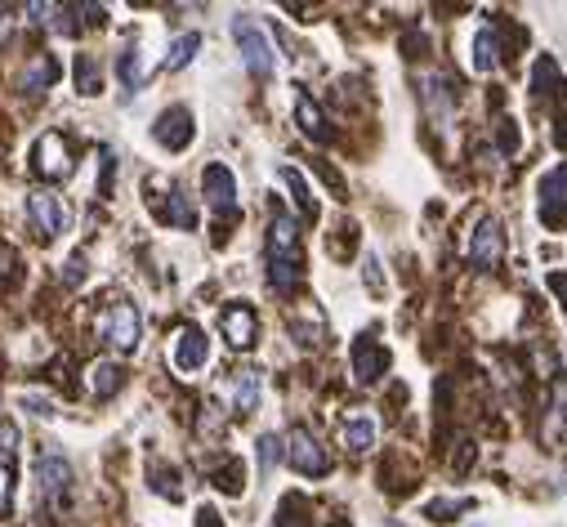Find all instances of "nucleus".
Masks as SVG:
<instances>
[{"label": "nucleus", "mask_w": 567, "mask_h": 527, "mask_svg": "<svg viewBox=\"0 0 567 527\" xmlns=\"http://www.w3.org/2000/svg\"><path fill=\"white\" fill-rule=\"evenodd\" d=\"M233 41H237V50H242V63H246V72H251V76L268 81V76L277 72L273 41H268V32L255 23V18H246V14L233 18Z\"/></svg>", "instance_id": "f03ea898"}, {"label": "nucleus", "mask_w": 567, "mask_h": 527, "mask_svg": "<svg viewBox=\"0 0 567 527\" xmlns=\"http://www.w3.org/2000/svg\"><path fill=\"white\" fill-rule=\"evenodd\" d=\"M219 327H224V340L233 344V349H251L255 335H259V318H255L251 304H228Z\"/></svg>", "instance_id": "9b49d317"}, {"label": "nucleus", "mask_w": 567, "mask_h": 527, "mask_svg": "<svg viewBox=\"0 0 567 527\" xmlns=\"http://www.w3.org/2000/svg\"><path fill=\"white\" fill-rule=\"evenodd\" d=\"M242 478H246L242 461H228V465L215 474V487H219V492H228V496H242Z\"/></svg>", "instance_id": "a878e982"}, {"label": "nucleus", "mask_w": 567, "mask_h": 527, "mask_svg": "<svg viewBox=\"0 0 567 527\" xmlns=\"http://www.w3.org/2000/svg\"><path fill=\"white\" fill-rule=\"evenodd\" d=\"M268 282L277 295H291L300 286V228L291 215H277L268 224Z\"/></svg>", "instance_id": "f257e3e1"}, {"label": "nucleus", "mask_w": 567, "mask_h": 527, "mask_svg": "<svg viewBox=\"0 0 567 527\" xmlns=\"http://www.w3.org/2000/svg\"><path fill=\"white\" fill-rule=\"evenodd\" d=\"M54 81H59V63H54L50 54H36V59L27 63V72H23V90L41 94V90H50Z\"/></svg>", "instance_id": "aec40b11"}, {"label": "nucleus", "mask_w": 567, "mask_h": 527, "mask_svg": "<svg viewBox=\"0 0 567 527\" xmlns=\"http://www.w3.org/2000/svg\"><path fill=\"white\" fill-rule=\"evenodd\" d=\"M259 407V371L255 367H242L233 376V411H242V416H251Z\"/></svg>", "instance_id": "6ab92c4d"}, {"label": "nucleus", "mask_w": 567, "mask_h": 527, "mask_svg": "<svg viewBox=\"0 0 567 527\" xmlns=\"http://www.w3.org/2000/svg\"><path fill=\"white\" fill-rule=\"evenodd\" d=\"M121 385H126V371H121L117 362H94V367H90V389H94V398H112Z\"/></svg>", "instance_id": "412c9836"}, {"label": "nucleus", "mask_w": 567, "mask_h": 527, "mask_svg": "<svg viewBox=\"0 0 567 527\" xmlns=\"http://www.w3.org/2000/svg\"><path fill=\"white\" fill-rule=\"evenodd\" d=\"M277 179L291 188V197H295V206H300V215H304V219H317V197L309 193V179H304L295 166H277Z\"/></svg>", "instance_id": "a211bd4d"}, {"label": "nucleus", "mask_w": 567, "mask_h": 527, "mask_svg": "<svg viewBox=\"0 0 567 527\" xmlns=\"http://www.w3.org/2000/svg\"><path fill=\"white\" fill-rule=\"evenodd\" d=\"M152 487H157L161 496H170V501H179V496H184V487H179V474L175 469H152Z\"/></svg>", "instance_id": "bb28decb"}, {"label": "nucleus", "mask_w": 567, "mask_h": 527, "mask_svg": "<svg viewBox=\"0 0 567 527\" xmlns=\"http://www.w3.org/2000/svg\"><path fill=\"white\" fill-rule=\"evenodd\" d=\"M201 193H206V206L215 215H237V179L228 166H206L201 170Z\"/></svg>", "instance_id": "6e6552de"}, {"label": "nucleus", "mask_w": 567, "mask_h": 527, "mask_svg": "<svg viewBox=\"0 0 567 527\" xmlns=\"http://www.w3.org/2000/svg\"><path fill=\"white\" fill-rule=\"evenodd\" d=\"M63 282H67V286H81V282H85V255H72V260H67Z\"/></svg>", "instance_id": "72a5a7b5"}, {"label": "nucleus", "mask_w": 567, "mask_h": 527, "mask_svg": "<svg viewBox=\"0 0 567 527\" xmlns=\"http://www.w3.org/2000/svg\"><path fill=\"white\" fill-rule=\"evenodd\" d=\"M99 335L112 344V349H121V353L139 349V335H143L139 309H134L130 300H117V304H112V309L99 318Z\"/></svg>", "instance_id": "7ed1b4c3"}, {"label": "nucleus", "mask_w": 567, "mask_h": 527, "mask_svg": "<svg viewBox=\"0 0 567 527\" xmlns=\"http://www.w3.org/2000/svg\"><path fill=\"white\" fill-rule=\"evenodd\" d=\"M295 121H300V130L309 134L313 143H326V139H331V126H326L322 108H317V103H313L304 90H295Z\"/></svg>", "instance_id": "2eb2a0df"}, {"label": "nucleus", "mask_w": 567, "mask_h": 527, "mask_svg": "<svg viewBox=\"0 0 567 527\" xmlns=\"http://www.w3.org/2000/svg\"><path fill=\"white\" fill-rule=\"evenodd\" d=\"M36 483H41V492L50 496V501H63L67 487H72V465L54 452L41 456V461H36Z\"/></svg>", "instance_id": "4468645a"}, {"label": "nucleus", "mask_w": 567, "mask_h": 527, "mask_svg": "<svg viewBox=\"0 0 567 527\" xmlns=\"http://www.w3.org/2000/svg\"><path fill=\"white\" fill-rule=\"evenodd\" d=\"M541 219L550 228L567 224V166L550 170V175L541 179Z\"/></svg>", "instance_id": "9d476101"}, {"label": "nucleus", "mask_w": 567, "mask_h": 527, "mask_svg": "<svg viewBox=\"0 0 567 527\" xmlns=\"http://www.w3.org/2000/svg\"><path fill=\"white\" fill-rule=\"evenodd\" d=\"M286 461L300 469V474H309V478L331 474V456L322 452V443H317L309 429H291V438H286Z\"/></svg>", "instance_id": "39448f33"}, {"label": "nucleus", "mask_w": 567, "mask_h": 527, "mask_svg": "<svg viewBox=\"0 0 567 527\" xmlns=\"http://www.w3.org/2000/svg\"><path fill=\"white\" fill-rule=\"evenodd\" d=\"M456 510H465V501H434L429 505V519H447V514H456Z\"/></svg>", "instance_id": "f704fd0d"}, {"label": "nucleus", "mask_w": 567, "mask_h": 527, "mask_svg": "<svg viewBox=\"0 0 567 527\" xmlns=\"http://www.w3.org/2000/svg\"><path fill=\"white\" fill-rule=\"evenodd\" d=\"M18 407L32 411L36 420H54V402H50V398H41V394H18Z\"/></svg>", "instance_id": "c85d7f7f"}, {"label": "nucleus", "mask_w": 567, "mask_h": 527, "mask_svg": "<svg viewBox=\"0 0 567 527\" xmlns=\"http://www.w3.org/2000/svg\"><path fill=\"white\" fill-rule=\"evenodd\" d=\"M117 72H121V85H126V90H139V85H143V54H139V45H126V50H121Z\"/></svg>", "instance_id": "5701e85b"}, {"label": "nucleus", "mask_w": 567, "mask_h": 527, "mask_svg": "<svg viewBox=\"0 0 567 527\" xmlns=\"http://www.w3.org/2000/svg\"><path fill=\"white\" fill-rule=\"evenodd\" d=\"M14 510V469L0 465V514Z\"/></svg>", "instance_id": "7c9ffc66"}, {"label": "nucleus", "mask_w": 567, "mask_h": 527, "mask_svg": "<svg viewBox=\"0 0 567 527\" xmlns=\"http://www.w3.org/2000/svg\"><path fill=\"white\" fill-rule=\"evenodd\" d=\"M27 219L36 224L41 237H59V233H67V224H72L63 197H54V193H27Z\"/></svg>", "instance_id": "0eeeda50"}, {"label": "nucleus", "mask_w": 567, "mask_h": 527, "mask_svg": "<svg viewBox=\"0 0 567 527\" xmlns=\"http://www.w3.org/2000/svg\"><path fill=\"white\" fill-rule=\"evenodd\" d=\"M367 286H371V295H384V273H380V255H367Z\"/></svg>", "instance_id": "473e14b6"}, {"label": "nucleus", "mask_w": 567, "mask_h": 527, "mask_svg": "<svg viewBox=\"0 0 567 527\" xmlns=\"http://www.w3.org/2000/svg\"><path fill=\"white\" fill-rule=\"evenodd\" d=\"M469 264L474 268H496L501 264V224H496L492 215H487L483 224L474 228V237H469Z\"/></svg>", "instance_id": "f8f14e48"}, {"label": "nucleus", "mask_w": 567, "mask_h": 527, "mask_svg": "<svg viewBox=\"0 0 567 527\" xmlns=\"http://www.w3.org/2000/svg\"><path fill=\"white\" fill-rule=\"evenodd\" d=\"M469 63H474V72H496V63H501V45H496V27H492V23L478 27Z\"/></svg>", "instance_id": "f3484780"}, {"label": "nucleus", "mask_w": 567, "mask_h": 527, "mask_svg": "<svg viewBox=\"0 0 567 527\" xmlns=\"http://www.w3.org/2000/svg\"><path fill=\"white\" fill-rule=\"evenodd\" d=\"M14 447H18L14 425H0V456H14Z\"/></svg>", "instance_id": "c9c22d12"}, {"label": "nucleus", "mask_w": 567, "mask_h": 527, "mask_svg": "<svg viewBox=\"0 0 567 527\" xmlns=\"http://www.w3.org/2000/svg\"><path fill=\"white\" fill-rule=\"evenodd\" d=\"M496 126H501V152L505 157H514L518 152V126L514 121H496Z\"/></svg>", "instance_id": "2f4dec72"}, {"label": "nucleus", "mask_w": 567, "mask_h": 527, "mask_svg": "<svg viewBox=\"0 0 567 527\" xmlns=\"http://www.w3.org/2000/svg\"><path fill=\"white\" fill-rule=\"evenodd\" d=\"M152 139L170 152H184L192 143V112L188 108H166L157 117V126H152Z\"/></svg>", "instance_id": "1a4fd4ad"}, {"label": "nucleus", "mask_w": 567, "mask_h": 527, "mask_svg": "<svg viewBox=\"0 0 567 527\" xmlns=\"http://www.w3.org/2000/svg\"><path fill=\"white\" fill-rule=\"evenodd\" d=\"M197 527H224V519H219L210 505H201V510H197Z\"/></svg>", "instance_id": "e433bc0d"}, {"label": "nucleus", "mask_w": 567, "mask_h": 527, "mask_svg": "<svg viewBox=\"0 0 567 527\" xmlns=\"http://www.w3.org/2000/svg\"><path fill=\"white\" fill-rule=\"evenodd\" d=\"M376 416H367V411H353V416H344V447H353V452H371L376 447Z\"/></svg>", "instance_id": "dca6fc26"}, {"label": "nucleus", "mask_w": 567, "mask_h": 527, "mask_svg": "<svg viewBox=\"0 0 567 527\" xmlns=\"http://www.w3.org/2000/svg\"><path fill=\"white\" fill-rule=\"evenodd\" d=\"M5 27H9V9H0V32H5Z\"/></svg>", "instance_id": "4c0bfd02"}, {"label": "nucleus", "mask_w": 567, "mask_h": 527, "mask_svg": "<svg viewBox=\"0 0 567 527\" xmlns=\"http://www.w3.org/2000/svg\"><path fill=\"white\" fill-rule=\"evenodd\" d=\"M277 527H309V501L304 496H286L277 510Z\"/></svg>", "instance_id": "393cba45"}, {"label": "nucleus", "mask_w": 567, "mask_h": 527, "mask_svg": "<svg viewBox=\"0 0 567 527\" xmlns=\"http://www.w3.org/2000/svg\"><path fill=\"white\" fill-rule=\"evenodd\" d=\"M210 362V340L201 327H184L175 335V349H170V367L179 371V376H197V371H206Z\"/></svg>", "instance_id": "20e7f679"}, {"label": "nucleus", "mask_w": 567, "mask_h": 527, "mask_svg": "<svg viewBox=\"0 0 567 527\" xmlns=\"http://www.w3.org/2000/svg\"><path fill=\"white\" fill-rule=\"evenodd\" d=\"M389 371V349L376 340H358L353 344V376L362 380V385H376V380Z\"/></svg>", "instance_id": "ddd939ff"}, {"label": "nucleus", "mask_w": 567, "mask_h": 527, "mask_svg": "<svg viewBox=\"0 0 567 527\" xmlns=\"http://www.w3.org/2000/svg\"><path fill=\"white\" fill-rule=\"evenodd\" d=\"M45 14H50V27L59 36H76V23H72V9H63V5H45Z\"/></svg>", "instance_id": "c756f323"}, {"label": "nucleus", "mask_w": 567, "mask_h": 527, "mask_svg": "<svg viewBox=\"0 0 567 527\" xmlns=\"http://www.w3.org/2000/svg\"><path fill=\"white\" fill-rule=\"evenodd\" d=\"M277 461H282V438H277V434H264V438H259V469L268 474V469H273Z\"/></svg>", "instance_id": "cd10ccee"}, {"label": "nucleus", "mask_w": 567, "mask_h": 527, "mask_svg": "<svg viewBox=\"0 0 567 527\" xmlns=\"http://www.w3.org/2000/svg\"><path fill=\"white\" fill-rule=\"evenodd\" d=\"M32 161H36V175H45V179H67L72 175V148H67V139L59 130H50V134L36 139Z\"/></svg>", "instance_id": "423d86ee"}, {"label": "nucleus", "mask_w": 567, "mask_h": 527, "mask_svg": "<svg viewBox=\"0 0 567 527\" xmlns=\"http://www.w3.org/2000/svg\"><path fill=\"white\" fill-rule=\"evenodd\" d=\"M201 50V36L197 32H184V36H175V41H170V50H166V72H179V67H188L192 63V54Z\"/></svg>", "instance_id": "4be33fe9"}, {"label": "nucleus", "mask_w": 567, "mask_h": 527, "mask_svg": "<svg viewBox=\"0 0 567 527\" xmlns=\"http://www.w3.org/2000/svg\"><path fill=\"white\" fill-rule=\"evenodd\" d=\"M76 90H81V94H99L103 90V72H99V63H94L90 54L76 59Z\"/></svg>", "instance_id": "b1692460"}]
</instances>
